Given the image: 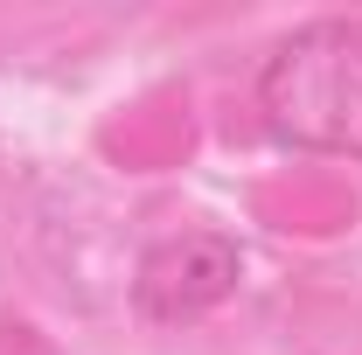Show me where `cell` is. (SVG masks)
<instances>
[{"label": "cell", "instance_id": "6da1fadb", "mask_svg": "<svg viewBox=\"0 0 362 355\" xmlns=\"http://www.w3.org/2000/svg\"><path fill=\"white\" fill-rule=\"evenodd\" d=\"M258 112L300 153L362 161V14L300 21L258 63Z\"/></svg>", "mask_w": 362, "mask_h": 355}, {"label": "cell", "instance_id": "7a4b0ae2", "mask_svg": "<svg viewBox=\"0 0 362 355\" xmlns=\"http://www.w3.org/2000/svg\"><path fill=\"white\" fill-rule=\"evenodd\" d=\"M244 286V251L223 230H175L160 244H146V258L133 272V307L160 327H181V320H202L216 313Z\"/></svg>", "mask_w": 362, "mask_h": 355}]
</instances>
